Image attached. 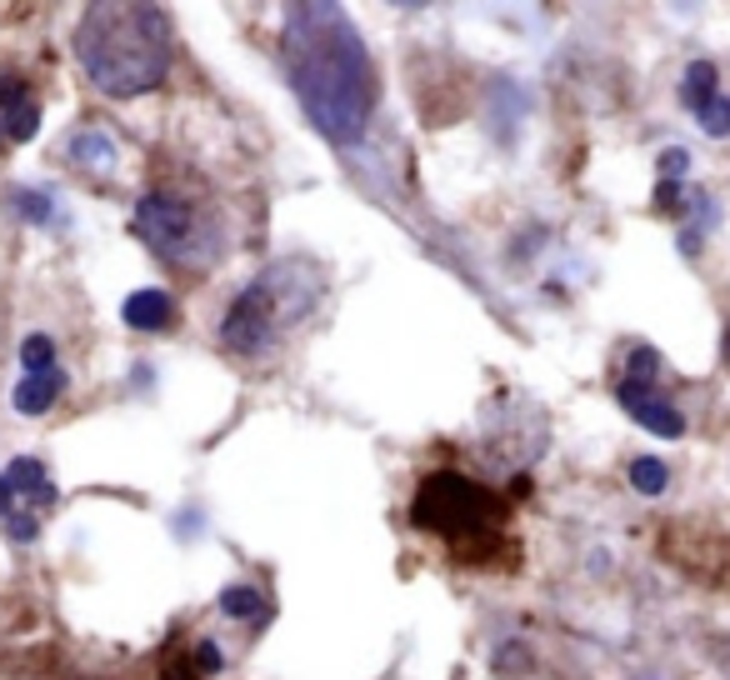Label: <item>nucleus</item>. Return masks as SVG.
Here are the masks:
<instances>
[{"mask_svg":"<svg viewBox=\"0 0 730 680\" xmlns=\"http://www.w3.org/2000/svg\"><path fill=\"white\" fill-rule=\"evenodd\" d=\"M281 60L310 126L330 145L361 141L370 116H376L380 75L351 15L341 5H326V0L295 5L281 31Z\"/></svg>","mask_w":730,"mask_h":680,"instance_id":"1","label":"nucleus"},{"mask_svg":"<svg viewBox=\"0 0 730 680\" xmlns=\"http://www.w3.org/2000/svg\"><path fill=\"white\" fill-rule=\"evenodd\" d=\"M71 46L95 91L110 95V101H136V95L155 91L170 75L176 31H170V15L161 5L101 0V5L81 11Z\"/></svg>","mask_w":730,"mask_h":680,"instance_id":"2","label":"nucleus"},{"mask_svg":"<svg viewBox=\"0 0 730 680\" xmlns=\"http://www.w3.org/2000/svg\"><path fill=\"white\" fill-rule=\"evenodd\" d=\"M320 295H326V275L310 260H275L266 275H256L231 301V310L221 320V345L236 361H250V365L271 361L281 351V340L301 320H310Z\"/></svg>","mask_w":730,"mask_h":680,"instance_id":"3","label":"nucleus"},{"mask_svg":"<svg viewBox=\"0 0 730 680\" xmlns=\"http://www.w3.org/2000/svg\"><path fill=\"white\" fill-rule=\"evenodd\" d=\"M130 231L180 270H215L231 256V231H225L221 211L205 200L176 196V190H151L136 200Z\"/></svg>","mask_w":730,"mask_h":680,"instance_id":"4","label":"nucleus"},{"mask_svg":"<svg viewBox=\"0 0 730 680\" xmlns=\"http://www.w3.org/2000/svg\"><path fill=\"white\" fill-rule=\"evenodd\" d=\"M501 520H506V501L460 470H431L411 501V526L440 536L450 551L491 546L501 536Z\"/></svg>","mask_w":730,"mask_h":680,"instance_id":"5","label":"nucleus"},{"mask_svg":"<svg viewBox=\"0 0 730 680\" xmlns=\"http://www.w3.org/2000/svg\"><path fill=\"white\" fill-rule=\"evenodd\" d=\"M615 400L631 411V421H636L640 431L666 435V441H681L685 435V415L675 411L656 386H646V380H621V386H615Z\"/></svg>","mask_w":730,"mask_h":680,"instance_id":"6","label":"nucleus"},{"mask_svg":"<svg viewBox=\"0 0 730 680\" xmlns=\"http://www.w3.org/2000/svg\"><path fill=\"white\" fill-rule=\"evenodd\" d=\"M120 320H126L130 330H145V336H155V330H170V326H176V295L145 285V291L126 295V305H120Z\"/></svg>","mask_w":730,"mask_h":680,"instance_id":"7","label":"nucleus"},{"mask_svg":"<svg viewBox=\"0 0 730 680\" xmlns=\"http://www.w3.org/2000/svg\"><path fill=\"white\" fill-rule=\"evenodd\" d=\"M60 390H66V371H36V376H21V386L11 390V406L21 415H46L50 406L60 400Z\"/></svg>","mask_w":730,"mask_h":680,"instance_id":"8","label":"nucleus"},{"mask_svg":"<svg viewBox=\"0 0 730 680\" xmlns=\"http://www.w3.org/2000/svg\"><path fill=\"white\" fill-rule=\"evenodd\" d=\"M66 155L85 171H110L116 165V141H110L106 130H75L71 141H66Z\"/></svg>","mask_w":730,"mask_h":680,"instance_id":"9","label":"nucleus"},{"mask_svg":"<svg viewBox=\"0 0 730 680\" xmlns=\"http://www.w3.org/2000/svg\"><path fill=\"white\" fill-rule=\"evenodd\" d=\"M716 66H710V60H691V66H685V75H681V106L691 110H706L710 101H716Z\"/></svg>","mask_w":730,"mask_h":680,"instance_id":"10","label":"nucleus"},{"mask_svg":"<svg viewBox=\"0 0 730 680\" xmlns=\"http://www.w3.org/2000/svg\"><path fill=\"white\" fill-rule=\"evenodd\" d=\"M5 481H11V491H15V495H36V491H46V485H50L46 460H40V456H15V460H11V470H5Z\"/></svg>","mask_w":730,"mask_h":680,"instance_id":"11","label":"nucleus"},{"mask_svg":"<svg viewBox=\"0 0 730 680\" xmlns=\"http://www.w3.org/2000/svg\"><path fill=\"white\" fill-rule=\"evenodd\" d=\"M221 610L231 615V621H256V615H266V600L256 596V586H225Z\"/></svg>","mask_w":730,"mask_h":680,"instance_id":"12","label":"nucleus"},{"mask_svg":"<svg viewBox=\"0 0 730 680\" xmlns=\"http://www.w3.org/2000/svg\"><path fill=\"white\" fill-rule=\"evenodd\" d=\"M631 485H636L640 495H660L671 485V470H666V460L640 456V460H631Z\"/></svg>","mask_w":730,"mask_h":680,"instance_id":"13","label":"nucleus"},{"mask_svg":"<svg viewBox=\"0 0 730 680\" xmlns=\"http://www.w3.org/2000/svg\"><path fill=\"white\" fill-rule=\"evenodd\" d=\"M36 130H40V106H36V95H31V101H21V106H15L11 116L0 120V136H5V141H31Z\"/></svg>","mask_w":730,"mask_h":680,"instance_id":"14","label":"nucleus"},{"mask_svg":"<svg viewBox=\"0 0 730 680\" xmlns=\"http://www.w3.org/2000/svg\"><path fill=\"white\" fill-rule=\"evenodd\" d=\"M15 211H21L25 225H50L56 221V200H50V190H15Z\"/></svg>","mask_w":730,"mask_h":680,"instance_id":"15","label":"nucleus"},{"mask_svg":"<svg viewBox=\"0 0 730 680\" xmlns=\"http://www.w3.org/2000/svg\"><path fill=\"white\" fill-rule=\"evenodd\" d=\"M21 365H25V376H36V371H56V340L50 336H25L21 340Z\"/></svg>","mask_w":730,"mask_h":680,"instance_id":"16","label":"nucleus"},{"mask_svg":"<svg viewBox=\"0 0 730 680\" xmlns=\"http://www.w3.org/2000/svg\"><path fill=\"white\" fill-rule=\"evenodd\" d=\"M660 376V351L656 345H636V351L625 355V380H646V386H656Z\"/></svg>","mask_w":730,"mask_h":680,"instance_id":"17","label":"nucleus"},{"mask_svg":"<svg viewBox=\"0 0 730 680\" xmlns=\"http://www.w3.org/2000/svg\"><path fill=\"white\" fill-rule=\"evenodd\" d=\"M695 126L706 136H730V95H716L706 110H695Z\"/></svg>","mask_w":730,"mask_h":680,"instance_id":"18","label":"nucleus"},{"mask_svg":"<svg viewBox=\"0 0 730 680\" xmlns=\"http://www.w3.org/2000/svg\"><path fill=\"white\" fill-rule=\"evenodd\" d=\"M685 196H691V186H685V180H656V211L660 215H681Z\"/></svg>","mask_w":730,"mask_h":680,"instance_id":"19","label":"nucleus"},{"mask_svg":"<svg viewBox=\"0 0 730 680\" xmlns=\"http://www.w3.org/2000/svg\"><path fill=\"white\" fill-rule=\"evenodd\" d=\"M21 101H31V85L21 75H0V116H11Z\"/></svg>","mask_w":730,"mask_h":680,"instance_id":"20","label":"nucleus"},{"mask_svg":"<svg viewBox=\"0 0 730 680\" xmlns=\"http://www.w3.org/2000/svg\"><path fill=\"white\" fill-rule=\"evenodd\" d=\"M5 536H11V540H36L40 536V516H36V511H25V516H15V511H11V516H5Z\"/></svg>","mask_w":730,"mask_h":680,"instance_id":"21","label":"nucleus"},{"mask_svg":"<svg viewBox=\"0 0 730 680\" xmlns=\"http://www.w3.org/2000/svg\"><path fill=\"white\" fill-rule=\"evenodd\" d=\"M196 666H201V676H215V670L225 666L221 645H211V641H201V645H196Z\"/></svg>","mask_w":730,"mask_h":680,"instance_id":"22","label":"nucleus"},{"mask_svg":"<svg viewBox=\"0 0 730 680\" xmlns=\"http://www.w3.org/2000/svg\"><path fill=\"white\" fill-rule=\"evenodd\" d=\"M660 171H666V180H681L685 171H691V155H685V151H666V155H660Z\"/></svg>","mask_w":730,"mask_h":680,"instance_id":"23","label":"nucleus"},{"mask_svg":"<svg viewBox=\"0 0 730 680\" xmlns=\"http://www.w3.org/2000/svg\"><path fill=\"white\" fill-rule=\"evenodd\" d=\"M495 660H501V670H506V676H516L520 660H526V645H506V650H501Z\"/></svg>","mask_w":730,"mask_h":680,"instance_id":"24","label":"nucleus"},{"mask_svg":"<svg viewBox=\"0 0 730 680\" xmlns=\"http://www.w3.org/2000/svg\"><path fill=\"white\" fill-rule=\"evenodd\" d=\"M700 246H706L700 231H681V256H700Z\"/></svg>","mask_w":730,"mask_h":680,"instance_id":"25","label":"nucleus"},{"mask_svg":"<svg viewBox=\"0 0 730 680\" xmlns=\"http://www.w3.org/2000/svg\"><path fill=\"white\" fill-rule=\"evenodd\" d=\"M11 511H15V491H11V481L0 476V520L11 516Z\"/></svg>","mask_w":730,"mask_h":680,"instance_id":"26","label":"nucleus"},{"mask_svg":"<svg viewBox=\"0 0 730 680\" xmlns=\"http://www.w3.org/2000/svg\"><path fill=\"white\" fill-rule=\"evenodd\" d=\"M726 365H730V330H726Z\"/></svg>","mask_w":730,"mask_h":680,"instance_id":"27","label":"nucleus"},{"mask_svg":"<svg viewBox=\"0 0 730 680\" xmlns=\"http://www.w3.org/2000/svg\"><path fill=\"white\" fill-rule=\"evenodd\" d=\"M0 141H5V136H0Z\"/></svg>","mask_w":730,"mask_h":680,"instance_id":"28","label":"nucleus"}]
</instances>
